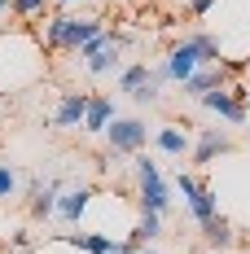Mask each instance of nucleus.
<instances>
[{
  "label": "nucleus",
  "instance_id": "1",
  "mask_svg": "<svg viewBox=\"0 0 250 254\" xmlns=\"http://www.w3.org/2000/svg\"><path fill=\"white\" fill-rule=\"evenodd\" d=\"M220 57H224V53H220V40L206 35V31H193V35H184L180 44L167 49V57L154 66V75L163 79V83H184L198 66H215Z\"/></svg>",
  "mask_w": 250,
  "mask_h": 254
},
{
  "label": "nucleus",
  "instance_id": "2",
  "mask_svg": "<svg viewBox=\"0 0 250 254\" xmlns=\"http://www.w3.org/2000/svg\"><path fill=\"white\" fill-rule=\"evenodd\" d=\"M132 35H123V31H101L97 40H88L83 49H79V62H83V70L92 79H110L123 70V49Z\"/></svg>",
  "mask_w": 250,
  "mask_h": 254
},
{
  "label": "nucleus",
  "instance_id": "3",
  "mask_svg": "<svg viewBox=\"0 0 250 254\" xmlns=\"http://www.w3.org/2000/svg\"><path fill=\"white\" fill-rule=\"evenodd\" d=\"M136 162V202L141 210H154V215H167L171 210V189H167V180L158 171V162H154L150 153H132Z\"/></svg>",
  "mask_w": 250,
  "mask_h": 254
},
{
  "label": "nucleus",
  "instance_id": "4",
  "mask_svg": "<svg viewBox=\"0 0 250 254\" xmlns=\"http://www.w3.org/2000/svg\"><path fill=\"white\" fill-rule=\"evenodd\" d=\"M101 136H105L110 153H141L145 140H150V123H145V119H119V114H114Z\"/></svg>",
  "mask_w": 250,
  "mask_h": 254
},
{
  "label": "nucleus",
  "instance_id": "5",
  "mask_svg": "<svg viewBox=\"0 0 250 254\" xmlns=\"http://www.w3.org/2000/svg\"><path fill=\"white\" fill-rule=\"evenodd\" d=\"M220 153H233V136H228V131H220V127H202L198 136H193V145H189L193 167H211Z\"/></svg>",
  "mask_w": 250,
  "mask_h": 254
},
{
  "label": "nucleus",
  "instance_id": "6",
  "mask_svg": "<svg viewBox=\"0 0 250 254\" xmlns=\"http://www.w3.org/2000/svg\"><path fill=\"white\" fill-rule=\"evenodd\" d=\"M198 105H202V110H211V114H220V119H224V123H233V127L246 123V105L228 92V83H224V88H215V92H202Z\"/></svg>",
  "mask_w": 250,
  "mask_h": 254
},
{
  "label": "nucleus",
  "instance_id": "7",
  "mask_svg": "<svg viewBox=\"0 0 250 254\" xmlns=\"http://www.w3.org/2000/svg\"><path fill=\"white\" fill-rule=\"evenodd\" d=\"M92 189L88 184H79V189H66V193H57V206H53V215L62 219V224H79L83 215H88V206H92Z\"/></svg>",
  "mask_w": 250,
  "mask_h": 254
},
{
  "label": "nucleus",
  "instance_id": "8",
  "mask_svg": "<svg viewBox=\"0 0 250 254\" xmlns=\"http://www.w3.org/2000/svg\"><path fill=\"white\" fill-rule=\"evenodd\" d=\"M83 110H88V92H62L57 105H53V127H62V131H79Z\"/></svg>",
  "mask_w": 250,
  "mask_h": 254
},
{
  "label": "nucleus",
  "instance_id": "9",
  "mask_svg": "<svg viewBox=\"0 0 250 254\" xmlns=\"http://www.w3.org/2000/svg\"><path fill=\"white\" fill-rule=\"evenodd\" d=\"M101 31H105V26H101V18H92V13L75 18V13H71V18H66V35H62V53H79L88 40H97Z\"/></svg>",
  "mask_w": 250,
  "mask_h": 254
},
{
  "label": "nucleus",
  "instance_id": "10",
  "mask_svg": "<svg viewBox=\"0 0 250 254\" xmlns=\"http://www.w3.org/2000/svg\"><path fill=\"white\" fill-rule=\"evenodd\" d=\"M57 193H62V184H57V180H49V184H44V180H31V184H26V197H31V219H49L53 215V206H57Z\"/></svg>",
  "mask_w": 250,
  "mask_h": 254
},
{
  "label": "nucleus",
  "instance_id": "11",
  "mask_svg": "<svg viewBox=\"0 0 250 254\" xmlns=\"http://www.w3.org/2000/svg\"><path fill=\"white\" fill-rule=\"evenodd\" d=\"M224 83H228V75H224V66L215 62V66H198L193 75L180 83V88H184V97H193V101H198L202 92H215V88H224Z\"/></svg>",
  "mask_w": 250,
  "mask_h": 254
},
{
  "label": "nucleus",
  "instance_id": "12",
  "mask_svg": "<svg viewBox=\"0 0 250 254\" xmlns=\"http://www.w3.org/2000/svg\"><path fill=\"white\" fill-rule=\"evenodd\" d=\"M154 145H158V153H167V158H184L189 145H193V136H189L180 123H163L158 131H154Z\"/></svg>",
  "mask_w": 250,
  "mask_h": 254
},
{
  "label": "nucleus",
  "instance_id": "13",
  "mask_svg": "<svg viewBox=\"0 0 250 254\" xmlns=\"http://www.w3.org/2000/svg\"><path fill=\"white\" fill-rule=\"evenodd\" d=\"M110 119H114V101H110V97H88V110H83V123H79V131L101 136V131L110 127Z\"/></svg>",
  "mask_w": 250,
  "mask_h": 254
},
{
  "label": "nucleus",
  "instance_id": "14",
  "mask_svg": "<svg viewBox=\"0 0 250 254\" xmlns=\"http://www.w3.org/2000/svg\"><path fill=\"white\" fill-rule=\"evenodd\" d=\"M202 241H206V250H233V246H237V228H233V224H228L224 215H215V219H206V224H202Z\"/></svg>",
  "mask_w": 250,
  "mask_h": 254
},
{
  "label": "nucleus",
  "instance_id": "15",
  "mask_svg": "<svg viewBox=\"0 0 250 254\" xmlns=\"http://www.w3.org/2000/svg\"><path fill=\"white\" fill-rule=\"evenodd\" d=\"M189 215H193V224H206V219H215V215H220V197H215V189H211V184H206V180H202L198 189H193V197H189Z\"/></svg>",
  "mask_w": 250,
  "mask_h": 254
},
{
  "label": "nucleus",
  "instance_id": "16",
  "mask_svg": "<svg viewBox=\"0 0 250 254\" xmlns=\"http://www.w3.org/2000/svg\"><path fill=\"white\" fill-rule=\"evenodd\" d=\"M57 241H66V246H75V250H88V254H114V237H105V232H62Z\"/></svg>",
  "mask_w": 250,
  "mask_h": 254
},
{
  "label": "nucleus",
  "instance_id": "17",
  "mask_svg": "<svg viewBox=\"0 0 250 254\" xmlns=\"http://www.w3.org/2000/svg\"><path fill=\"white\" fill-rule=\"evenodd\" d=\"M158 232H163V215H154V210H141V219H136V228H132V237H127V241L141 250V246H150Z\"/></svg>",
  "mask_w": 250,
  "mask_h": 254
},
{
  "label": "nucleus",
  "instance_id": "18",
  "mask_svg": "<svg viewBox=\"0 0 250 254\" xmlns=\"http://www.w3.org/2000/svg\"><path fill=\"white\" fill-rule=\"evenodd\" d=\"M114 79H119V92H127V97H132V92L150 79V62H132V66H123Z\"/></svg>",
  "mask_w": 250,
  "mask_h": 254
},
{
  "label": "nucleus",
  "instance_id": "19",
  "mask_svg": "<svg viewBox=\"0 0 250 254\" xmlns=\"http://www.w3.org/2000/svg\"><path fill=\"white\" fill-rule=\"evenodd\" d=\"M132 101H141V105H154V101H163V79H158V75L150 70V79H145V83H141V88L132 92Z\"/></svg>",
  "mask_w": 250,
  "mask_h": 254
},
{
  "label": "nucleus",
  "instance_id": "20",
  "mask_svg": "<svg viewBox=\"0 0 250 254\" xmlns=\"http://www.w3.org/2000/svg\"><path fill=\"white\" fill-rule=\"evenodd\" d=\"M18 189H22V176L9 167V162H0V202H9V197H18Z\"/></svg>",
  "mask_w": 250,
  "mask_h": 254
},
{
  "label": "nucleus",
  "instance_id": "21",
  "mask_svg": "<svg viewBox=\"0 0 250 254\" xmlns=\"http://www.w3.org/2000/svg\"><path fill=\"white\" fill-rule=\"evenodd\" d=\"M49 9V0H9V13H18V18H40Z\"/></svg>",
  "mask_w": 250,
  "mask_h": 254
},
{
  "label": "nucleus",
  "instance_id": "22",
  "mask_svg": "<svg viewBox=\"0 0 250 254\" xmlns=\"http://www.w3.org/2000/svg\"><path fill=\"white\" fill-rule=\"evenodd\" d=\"M215 4H220V0H189V13H193V18H206Z\"/></svg>",
  "mask_w": 250,
  "mask_h": 254
},
{
  "label": "nucleus",
  "instance_id": "23",
  "mask_svg": "<svg viewBox=\"0 0 250 254\" xmlns=\"http://www.w3.org/2000/svg\"><path fill=\"white\" fill-rule=\"evenodd\" d=\"M31 246V232H13V250H26Z\"/></svg>",
  "mask_w": 250,
  "mask_h": 254
},
{
  "label": "nucleus",
  "instance_id": "24",
  "mask_svg": "<svg viewBox=\"0 0 250 254\" xmlns=\"http://www.w3.org/2000/svg\"><path fill=\"white\" fill-rule=\"evenodd\" d=\"M53 4H62V9H71V4H79V0H53Z\"/></svg>",
  "mask_w": 250,
  "mask_h": 254
},
{
  "label": "nucleus",
  "instance_id": "25",
  "mask_svg": "<svg viewBox=\"0 0 250 254\" xmlns=\"http://www.w3.org/2000/svg\"><path fill=\"white\" fill-rule=\"evenodd\" d=\"M136 254H158V250H150V246H141V250H136Z\"/></svg>",
  "mask_w": 250,
  "mask_h": 254
},
{
  "label": "nucleus",
  "instance_id": "26",
  "mask_svg": "<svg viewBox=\"0 0 250 254\" xmlns=\"http://www.w3.org/2000/svg\"><path fill=\"white\" fill-rule=\"evenodd\" d=\"M0 13H9V0H0Z\"/></svg>",
  "mask_w": 250,
  "mask_h": 254
},
{
  "label": "nucleus",
  "instance_id": "27",
  "mask_svg": "<svg viewBox=\"0 0 250 254\" xmlns=\"http://www.w3.org/2000/svg\"><path fill=\"white\" fill-rule=\"evenodd\" d=\"M242 105H246V119H250V97H246V101H242Z\"/></svg>",
  "mask_w": 250,
  "mask_h": 254
},
{
  "label": "nucleus",
  "instance_id": "28",
  "mask_svg": "<svg viewBox=\"0 0 250 254\" xmlns=\"http://www.w3.org/2000/svg\"><path fill=\"white\" fill-rule=\"evenodd\" d=\"M189 254H206V250H189Z\"/></svg>",
  "mask_w": 250,
  "mask_h": 254
},
{
  "label": "nucleus",
  "instance_id": "29",
  "mask_svg": "<svg viewBox=\"0 0 250 254\" xmlns=\"http://www.w3.org/2000/svg\"><path fill=\"white\" fill-rule=\"evenodd\" d=\"M246 70H250V57H246Z\"/></svg>",
  "mask_w": 250,
  "mask_h": 254
}]
</instances>
